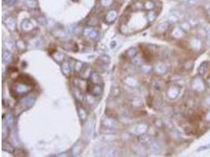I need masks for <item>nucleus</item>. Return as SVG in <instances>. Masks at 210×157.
I'll return each instance as SVG.
<instances>
[{
    "mask_svg": "<svg viewBox=\"0 0 210 157\" xmlns=\"http://www.w3.org/2000/svg\"><path fill=\"white\" fill-rule=\"evenodd\" d=\"M201 0H190V4L191 3V5H196L198 4Z\"/></svg>",
    "mask_w": 210,
    "mask_h": 157,
    "instance_id": "f257e3e1",
    "label": "nucleus"
}]
</instances>
